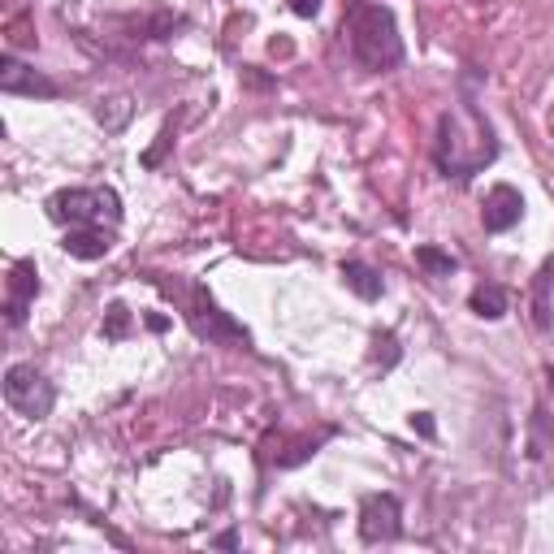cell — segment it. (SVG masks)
<instances>
[{
    "label": "cell",
    "mask_w": 554,
    "mask_h": 554,
    "mask_svg": "<svg viewBox=\"0 0 554 554\" xmlns=\"http://www.w3.org/2000/svg\"><path fill=\"white\" fill-rule=\"evenodd\" d=\"M48 217L57 226H117L122 221V195L113 187H70L48 200Z\"/></svg>",
    "instance_id": "cell-3"
},
{
    "label": "cell",
    "mask_w": 554,
    "mask_h": 554,
    "mask_svg": "<svg viewBox=\"0 0 554 554\" xmlns=\"http://www.w3.org/2000/svg\"><path fill=\"white\" fill-rule=\"evenodd\" d=\"M520 217H524V195L511 187V182L490 187V195H485V204H481V226L490 234H503L511 226H520Z\"/></svg>",
    "instance_id": "cell-6"
},
{
    "label": "cell",
    "mask_w": 554,
    "mask_h": 554,
    "mask_svg": "<svg viewBox=\"0 0 554 554\" xmlns=\"http://www.w3.org/2000/svg\"><path fill=\"white\" fill-rule=\"evenodd\" d=\"M403 533V507L394 494H368L360 503V537L368 546L394 542Z\"/></svg>",
    "instance_id": "cell-5"
},
{
    "label": "cell",
    "mask_w": 554,
    "mask_h": 554,
    "mask_svg": "<svg viewBox=\"0 0 554 554\" xmlns=\"http://www.w3.org/2000/svg\"><path fill=\"white\" fill-rule=\"evenodd\" d=\"M290 9H295L299 18H316V13H321V0H290Z\"/></svg>",
    "instance_id": "cell-18"
},
{
    "label": "cell",
    "mask_w": 554,
    "mask_h": 554,
    "mask_svg": "<svg viewBox=\"0 0 554 554\" xmlns=\"http://www.w3.org/2000/svg\"><path fill=\"white\" fill-rule=\"evenodd\" d=\"M130 329V312L122 308V303H113L109 308V321H104V338H122Z\"/></svg>",
    "instance_id": "cell-16"
},
{
    "label": "cell",
    "mask_w": 554,
    "mask_h": 554,
    "mask_svg": "<svg viewBox=\"0 0 554 554\" xmlns=\"http://www.w3.org/2000/svg\"><path fill=\"white\" fill-rule=\"evenodd\" d=\"M342 282L368 303L381 299V273L373 265H364V260H347V265H342Z\"/></svg>",
    "instance_id": "cell-12"
},
{
    "label": "cell",
    "mask_w": 554,
    "mask_h": 554,
    "mask_svg": "<svg viewBox=\"0 0 554 554\" xmlns=\"http://www.w3.org/2000/svg\"><path fill=\"white\" fill-rule=\"evenodd\" d=\"M550 282H554V260H542V269L533 277V325L537 329H550L554 316H550Z\"/></svg>",
    "instance_id": "cell-13"
},
{
    "label": "cell",
    "mask_w": 554,
    "mask_h": 554,
    "mask_svg": "<svg viewBox=\"0 0 554 554\" xmlns=\"http://www.w3.org/2000/svg\"><path fill=\"white\" fill-rule=\"evenodd\" d=\"M546 381H550V386H554V364H550V368H546Z\"/></svg>",
    "instance_id": "cell-21"
},
{
    "label": "cell",
    "mask_w": 554,
    "mask_h": 554,
    "mask_svg": "<svg viewBox=\"0 0 554 554\" xmlns=\"http://www.w3.org/2000/svg\"><path fill=\"white\" fill-rule=\"evenodd\" d=\"M468 308L481 316V321H498V316H507V308H511V295L498 282H481L477 290L468 295Z\"/></svg>",
    "instance_id": "cell-11"
},
{
    "label": "cell",
    "mask_w": 554,
    "mask_h": 554,
    "mask_svg": "<svg viewBox=\"0 0 554 554\" xmlns=\"http://www.w3.org/2000/svg\"><path fill=\"white\" fill-rule=\"evenodd\" d=\"M342 35L351 44V57L364 65V70H394L403 61V35L399 22L386 5L377 0H351L347 13H342Z\"/></svg>",
    "instance_id": "cell-2"
},
{
    "label": "cell",
    "mask_w": 554,
    "mask_h": 554,
    "mask_svg": "<svg viewBox=\"0 0 554 554\" xmlns=\"http://www.w3.org/2000/svg\"><path fill=\"white\" fill-rule=\"evenodd\" d=\"M416 265L425 269L429 277H451V273L459 269V260H455L451 252H442V247L425 243V247H416Z\"/></svg>",
    "instance_id": "cell-14"
},
{
    "label": "cell",
    "mask_w": 554,
    "mask_h": 554,
    "mask_svg": "<svg viewBox=\"0 0 554 554\" xmlns=\"http://www.w3.org/2000/svg\"><path fill=\"white\" fill-rule=\"evenodd\" d=\"M61 247H65V256H74V260H100L113 247V234L104 226H70Z\"/></svg>",
    "instance_id": "cell-10"
},
{
    "label": "cell",
    "mask_w": 554,
    "mask_h": 554,
    "mask_svg": "<svg viewBox=\"0 0 554 554\" xmlns=\"http://www.w3.org/2000/svg\"><path fill=\"white\" fill-rule=\"evenodd\" d=\"M217 546H221V550H234V546H239V537H234V533H221Z\"/></svg>",
    "instance_id": "cell-20"
},
{
    "label": "cell",
    "mask_w": 554,
    "mask_h": 554,
    "mask_svg": "<svg viewBox=\"0 0 554 554\" xmlns=\"http://www.w3.org/2000/svg\"><path fill=\"white\" fill-rule=\"evenodd\" d=\"M96 113H100V122H109V126H122V122H126V113H130V104H126L122 96H117V100H109V104L100 100V109H96Z\"/></svg>",
    "instance_id": "cell-17"
},
{
    "label": "cell",
    "mask_w": 554,
    "mask_h": 554,
    "mask_svg": "<svg viewBox=\"0 0 554 554\" xmlns=\"http://www.w3.org/2000/svg\"><path fill=\"white\" fill-rule=\"evenodd\" d=\"M412 429H420L425 438H433V420H429L425 412H416V416H412Z\"/></svg>",
    "instance_id": "cell-19"
},
{
    "label": "cell",
    "mask_w": 554,
    "mask_h": 554,
    "mask_svg": "<svg viewBox=\"0 0 554 554\" xmlns=\"http://www.w3.org/2000/svg\"><path fill=\"white\" fill-rule=\"evenodd\" d=\"M373 364H381V373L399 364V338H394V334H373Z\"/></svg>",
    "instance_id": "cell-15"
},
{
    "label": "cell",
    "mask_w": 554,
    "mask_h": 554,
    "mask_svg": "<svg viewBox=\"0 0 554 554\" xmlns=\"http://www.w3.org/2000/svg\"><path fill=\"white\" fill-rule=\"evenodd\" d=\"M39 295V273H35V260H18V265L9 269V299H5V321L18 329L26 321V308H31V299Z\"/></svg>",
    "instance_id": "cell-7"
},
{
    "label": "cell",
    "mask_w": 554,
    "mask_h": 554,
    "mask_svg": "<svg viewBox=\"0 0 554 554\" xmlns=\"http://www.w3.org/2000/svg\"><path fill=\"white\" fill-rule=\"evenodd\" d=\"M195 329L208 338H230V342H247V329L243 325H234L226 312L217 308L213 299L204 295V290H195Z\"/></svg>",
    "instance_id": "cell-9"
},
{
    "label": "cell",
    "mask_w": 554,
    "mask_h": 554,
    "mask_svg": "<svg viewBox=\"0 0 554 554\" xmlns=\"http://www.w3.org/2000/svg\"><path fill=\"white\" fill-rule=\"evenodd\" d=\"M498 156V139L494 126L472 109V104H455L438 117V139H433V161L446 178L468 182L477 178L485 165Z\"/></svg>",
    "instance_id": "cell-1"
},
{
    "label": "cell",
    "mask_w": 554,
    "mask_h": 554,
    "mask_svg": "<svg viewBox=\"0 0 554 554\" xmlns=\"http://www.w3.org/2000/svg\"><path fill=\"white\" fill-rule=\"evenodd\" d=\"M5 403L26 420H44L52 412V403H57V390H52V381L39 373L35 364H9L5 368Z\"/></svg>",
    "instance_id": "cell-4"
},
{
    "label": "cell",
    "mask_w": 554,
    "mask_h": 554,
    "mask_svg": "<svg viewBox=\"0 0 554 554\" xmlns=\"http://www.w3.org/2000/svg\"><path fill=\"white\" fill-rule=\"evenodd\" d=\"M0 91L5 96H57V83H48L44 74H35L31 65H22L18 57H0Z\"/></svg>",
    "instance_id": "cell-8"
}]
</instances>
